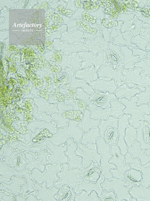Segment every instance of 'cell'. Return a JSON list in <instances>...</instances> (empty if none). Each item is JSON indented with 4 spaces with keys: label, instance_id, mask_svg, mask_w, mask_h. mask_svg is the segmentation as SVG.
Listing matches in <instances>:
<instances>
[{
    "label": "cell",
    "instance_id": "cell-27",
    "mask_svg": "<svg viewBox=\"0 0 150 201\" xmlns=\"http://www.w3.org/2000/svg\"><path fill=\"white\" fill-rule=\"evenodd\" d=\"M99 130L98 127L90 128L89 131L84 133L80 143L86 147L87 146V144L89 142L96 144V138L100 137Z\"/></svg>",
    "mask_w": 150,
    "mask_h": 201
},
{
    "label": "cell",
    "instance_id": "cell-35",
    "mask_svg": "<svg viewBox=\"0 0 150 201\" xmlns=\"http://www.w3.org/2000/svg\"><path fill=\"white\" fill-rule=\"evenodd\" d=\"M100 201H117V196L113 189L104 190L99 196Z\"/></svg>",
    "mask_w": 150,
    "mask_h": 201
},
{
    "label": "cell",
    "instance_id": "cell-3",
    "mask_svg": "<svg viewBox=\"0 0 150 201\" xmlns=\"http://www.w3.org/2000/svg\"><path fill=\"white\" fill-rule=\"evenodd\" d=\"M77 149L74 152L76 156H81L82 160L81 162L83 168H86L90 164L91 161H93L95 165L98 166L100 164L101 156L97 151V145L96 144L89 142L87 146L81 143H76Z\"/></svg>",
    "mask_w": 150,
    "mask_h": 201
},
{
    "label": "cell",
    "instance_id": "cell-10",
    "mask_svg": "<svg viewBox=\"0 0 150 201\" xmlns=\"http://www.w3.org/2000/svg\"><path fill=\"white\" fill-rule=\"evenodd\" d=\"M111 107L104 109H98L91 112L90 118L92 119H98L106 120L109 115H112L118 118L124 114L122 110L125 108V106L118 100L112 99L111 102Z\"/></svg>",
    "mask_w": 150,
    "mask_h": 201
},
{
    "label": "cell",
    "instance_id": "cell-33",
    "mask_svg": "<svg viewBox=\"0 0 150 201\" xmlns=\"http://www.w3.org/2000/svg\"><path fill=\"white\" fill-rule=\"evenodd\" d=\"M146 90L144 91H141L140 92L136 94L135 96L137 99V101L136 103V105L139 106L141 104L147 105L148 104V99L150 96V85L145 86Z\"/></svg>",
    "mask_w": 150,
    "mask_h": 201
},
{
    "label": "cell",
    "instance_id": "cell-24",
    "mask_svg": "<svg viewBox=\"0 0 150 201\" xmlns=\"http://www.w3.org/2000/svg\"><path fill=\"white\" fill-rule=\"evenodd\" d=\"M118 129L110 126L107 127L104 132V140L108 146L116 145L119 138Z\"/></svg>",
    "mask_w": 150,
    "mask_h": 201
},
{
    "label": "cell",
    "instance_id": "cell-12",
    "mask_svg": "<svg viewBox=\"0 0 150 201\" xmlns=\"http://www.w3.org/2000/svg\"><path fill=\"white\" fill-rule=\"evenodd\" d=\"M77 177L86 183H95L99 178L102 170L99 166H95L93 161L90 162V165L86 168H81Z\"/></svg>",
    "mask_w": 150,
    "mask_h": 201
},
{
    "label": "cell",
    "instance_id": "cell-1",
    "mask_svg": "<svg viewBox=\"0 0 150 201\" xmlns=\"http://www.w3.org/2000/svg\"><path fill=\"white\" fill-rule=\"evenodd\" d=\"M118 100L126 107L122 110L124 114L131 115V118L128 120L129 124L136 128L139 125V120H144L143 114H150V107L147 105L141 104L139 106L136 105L138 99L135 96L129 100L124 97L119 99Z\"/></svg>",
    "mask_w": 150,
    "mask_h": 201
},
{
    "label": "cell",
    "instance_id": "cell-40",
    "mask_svg": "<svg viewBox=\"0 0 150 201\" xmlns=\"http://www.w3.org/2000/svg\"><path fill=\"white\" fill-rule=\"evenodd\" d=\"M145 154L146 155H150V149H148L146 150Z\"/></svg>",
    "mask_w": 150,
    "mask_h": 201
},
{
    "label": "cell",
    "instance_id": "cell-6",
    "mask_svg": "<svg viewBox=\"0 0 150 201\" xmlns=\"http://www.w3.org/2000/svg\"><path fill=\"white\" fill-rule=\"evenodd\" d=\"M124 156V164L129 165L130 168L141 171L142 176L141 185L144 188L148 187L150 185V161L146 164L142 165L137 157L132 158L131 154L128 152Z\"/></svg>",
    "mask_w": 150,
    "mask_h": 201
},
{
    "label": "cell",
    "instance_id": "cell-43",
    "mask_svg": "<svg viewBox=\"0 0 150 201\" xmlns=\"http://www.w3.org/2000/svg\"><path fill=\"white\" fill-rule=\"evenodd\" d=\"M148 187L150 189V185Z\"/></svg>",
    "mask_w": 150,
    "mask_h": 201
},
{
    "label": "cell",
    "instance_id": "cell-28",
    "mask_svg": "<svg viewBox=\"0 0 150 201\" xmlns=\"http://www.w3.org/2000/svg\"><path fill=\"white\" fill-rule=\"evenodd\" d=\"M139 125L136 128L137 134L135 136L136 140L139 142L140 143V148L141 149L146 150L150 149V144L149 143H146L143 137V128L147 125L149 123L145 120H139Z\"/></svg>",
    "mask_w": 150,
    "mask_h": 201
},
{
    "label": "cell",
    "instance_id": "cell-18",
    "mask_svg": "<svg viewBox=\"0 0 150 201\" xmlns=\"http://www.w3.org/2000/svg\"><path fill=\"white\" fill-rule=\"evenodd\" d=\"M88 84L92 87L94 90H102L104 93L109 90L110 93H113L117 88L115 79L114 78L109 80L98 78L95 81L92 80Z\"/></svg>",
    "mask_w": 150,
    "mask_h": 201
},
{
    "label": "cell",
    "instance_id": "cell-34",
    "mask_svg": "<svg viewBox=\"0 0 150 201\" xmlns=\"http://www.w3.org/2000/svg\"><path fill=\"white\" fill-rule=\"evenodd\" d=\"M69 96L68 102L67 103V104H72L73 105V110L79 111H81L82 113H83L87 107L82 106L80 103L79 99H75L74 97V94L73 92H70L68 95Z\"/></svg>",
    "mask_w": 150,
    "mask_h": 201
},
{
    "label": "cell",
    "instance_id": "cell-23",
    "mask_svg": "<svg viewBox=\"0 0 150 201\" xmlns=\"http://www.w3.org/2000/svg\"><path fill=\"white\" fill-rule=\"evenodd\" d=\"M128 193L131 197L136 198V201H150V189L148 187L144 188L141 185L134 186Z\"/></svg>",
    "mask_w": 150,
    "mask_h": 201
},
{
    "label": "cell",
    "instance_id": "cell-4",
    "mask_svg": "<svg viewBox=\"0 0 150 201\" xmlns=\"http://www.w3.org/2000/svg\"><path fill=\"white\" fill-rule=\"evenodd\" d=\"M91 102L87 106V109L92 112L98 109H104L111 107V102L112 99L118 100V99L114 93L109 90L105 93L102 90L95 91L89 95Z\"/></svg>",
    "mask_w": 150,
    "mask_h": 201
},
{
    "label": "cell",
    "instance_id": "cell-30",
    "mask_svg": "<svg viewBox=\"0 0 150 201\" xmlns=\"http://www.w3.org/2000/svg\"><path fill=\"white\" fill-rule=\"evenodd\" d=\"M73 92L74 98L79 99L82 106L87 107L91 102L89 99V95L84 91L82 87L77 88L76 90Z\"/></svg>",
    "mask_w": 150,
    "mask_h": 201
},
{
    "label": "cell",
    "instance_id": "cell-39",
    "mask_svg": "<svg viewBox=\"0 0 150 201\" xmlns=\"http://www.w3.org/2000/svg\"><path fill=\"white\" fill-rule=\"evenodd\" d=\"M142 116L144 118V120L150 123V114L149 115H147L144 113L143 114Z\"/></svg>",
    "mask_w": 150,
    "mask_h": 201
},
{
    "label": "cell",
    "instance_id": "cell-5",
    "mask_svg": "<svg viewBox=\"0 0 150 201\" xmlns=\"http://www.w3.org/2000/svg\"><path fill=\"white\" fill-rule=\"evenodd\" d=\"M111 147L109 152L112 157L109 160V162L114 164L117 167L115 169H110L109 171L112 174V177L119 180H123L122 175L126 171L130 169V165L124 164V155L120 153V148L117 145H113Z\"/></svg>",
    "mask_w": 150,
    "mask_h": 201
},
{
    "label": "cell",
    "instance_id": "cell-29",
    "mask_svg": "<svg viewBox=\"0 0 150 201\" xmlns=\"http://www.w3.org/2000/svg\"><path fill=\"white\" fill-rule=\"evenodd\" d=\"M59 193L60 200L64 201H74V198L76 194L74 189L65 184Z\"/></svg>",
    "mask_w": 150,
    "mask_h": 201
},
{
    "label": "cell",
    "instance_id": "cell-20",
    "mask_svg": "<svg viewBox=\"0 0 150 201\" xmlns=\"http://www.w3.org/2000/svg\"><path fill=\"white\" fill-rule=\"evenodd\" d=\"M70 73V75L71 81L67 86L68 93L74 92L79 87L83 88V90L89 95L91 94L94 92V90L93 88L85 83L84 79L76 78L75 77V71H71Z\"/></svg>",
    "mask_w": 150,
    "mask_h": 201
},
{
    "label": "cell",
    "instance_id": "cell-16",
    "mask_svg": "<svg viewBox=\"0 0 150 201\" xmlns=\"http://www.w3.org/2000/svg\"><path fill=\"white\" fill-rule=\"evenodd\" d=\"M131 115H130L124 114L118 118V124L119 131V138L116 144L120 148V153L124 155L128 152L127 149V146L124 139L125 135V128L129 124L128 120L131 118Z\"/></svg>",
    "mask_w": 150,
    "mask_h": 201
},
{
    "label": "cell",
    "instance_id": "cell-36",
    "mask_svg": "<svg viewBox=\"0 0 150 201\" xmlns=\"http://www.w3.org/2000/svg\"><path fill=\"white\" fill-rule=\"evenodd\" d=\"M72 110H70L69 111L67 112L66 114L67 117L69 120H72L79 118L81 117V114H82L81 111Z\"/></svg>",
    "mask_w": 150,
    "mask_h": 201
},
{
    "label": "cell",
    "instance_id": "cell-21",
    "mask_svg": "<svg viewBox=\"0 0 150 201\" xmlns=\"http://www.w3.org/2000/svg\"><path fill=\"white\" fill-rule=\"evenodd\" d=\"M91 112L86 109L82 114L80 123L77 127L82 130L84 132H88L91 127H98L100 120L98 119H92L90 118Z\"/></svg>",
    "mask_w": 150,
    "mask_h": 201
},
{
    "label": "cell",
    "instance_id": "cell-22",
    "mask_svg": "<svg viewBox=\"0 0 150 201\" xmlns=\"http://www.w3.org/2000/svg\"><path fill=\"white\" fill-rule=\"evenodd\" d=\"M140 145L139 142L136 140L133 142L132 146H127V149L128 152L131 154L132 158H134L137 157L141 164L145 165L150 161V155H146V150L140 149Z\"/></svg>",
    "mask_w": 150,
    "mask_h": 201
},
{
    "label": "cell",
    "instance_id": "cell-42",
    "mask_svg": "<svg viewBox=\"0 0 150 201\" xmlns=\"http://www.w3.org/2000/svg\"><path fill=\"white\" fill-rule=\"evenodd\" d=\"M148 102L147 105L150 107V96L148 98Z\"/></svg>",
    "mask_w": 150,
    "mask_h": 201
},
{
    "label": "cell",
    "instance_id": "cell-38",
    "mask_svg": "<svg viewBox=\"0 0 150 201\" xmlns=\"http://www.w3.org/2000/svg\"><path fill=\"white\" fill-rule=\"evenodd\" d=\"M109 61L113 64H117L118 62V57L116 52H110L108 55Z\"/></svg>",
    "mask_w": 150,
    "mask_h": 201
},
{
    "label": "cell",
    "instance_id": "cell-37",
    "mask_svg": "<svg viewBox=\"0 0 150 201\" xmlns=\"http://www.w3.org/2000/svg\"><path fill=\"white\" fill-rule=\"evenodd\" d=\"M143 137L145 142L150 144V123L143 128Z\"/></svg>",
    "mask_w": 150,
    "mask_h": 201
},
{
    "label": "cell",
    "instance_id": "cell-14",
    "mask_svg": "<svg viewBox=\"0 0 150 201\" xmlns=\"http://www.w3.org/2000/svg\"><path fill=\"white\" fill-rule=\"evenodd\" d=\"M122 69L117 68L113 71L111 67L106 66L98 71V78L110 80L115 79L116 84L117 86L122 85L126 79V76L123 75Z\"/></svg>",
    "mask_w": 150,
    "mask_h": 201
},
{
    "label": "cell",
    "instance_id": "cell-26",
    "mask_svg": "<svg viewBox=\"0 0 150 201\" xmlns=\"http://www.w3.org/2000/svg\"><path fill=\"white\" fill-rule=\"evenodd\" d=\"M97 71H94L91 67L87 70H77L75 72L76 78L84 79L85 83L89 84L92 80L95 81L98 78Z\"/></svg>",
    "mask_w": 150,
    "mask_h": 201
},
{
    "label": "cell",
    "instance_id": "cell-13",
    "mask_svg": "<svg viewBox=\"0 0 150 201\" xmlns=\"http://www.w3.org/2000/svg\"><path fill=\"white\" fill-rule=\"evenodd\" d=\"M76 143L71 137L68 138L65 143L67 151L65 152L64 154L68 158L67 164L70 170L76 167L80 170L83 167L81 163L82 158L81 156L76 155L74 153L77 149L75 145Z\"/></svg>",
    "mask_w": 150,
    "mask_h": 201
},
{
    "label": "cell",
    "instance_id": "cell-31",
    "mask_svg": "<svg viewBox=\"0 0 150 201\" xmlns=\"http://www.w3.org/2000/svg\"><path fill=\"white\" fill-rule=\"evenodd\" d=\"M125 132L124 139L127 146H131L133 142L136 140L135 136L137 134L136 128L129 124L126 127Z\"/></svg>",
    "mask_w": 150,
    "mask_h": 201
},
{
    "label": "cell",
    "instance_id": "cell-2",
    "mask_svg": "<svg viewBox=\"0 0 150 201\" xmlns=\"http://www.w3.org/2000/svg\"><path fill=\"white\" fill-rule=\"evenodd\" d=\"M96 151L101 156L100 164L98 166L102 170L100 175L105 179H110L112 176L109 171L110 169H115L117 167L114 164L110 163L109 162V160L112 157V155L109 152L111 147L108 146L104 140L100 137L96 138Z\"/></svg>",
    "mask_w": 150,
    "mask_h": 201
},
{
    "label": "cell",
    "instance_id": "cell-41",
    "mask_svg": "<svg viewBox=\"0 0 150 201\" xmlns=\"http://www.w3.org/2000/svg\"><path fill=\"white\" fill-rule=\"evenodd\" d=\"M130 201H136V199L134 197H131L130 199Z\"/></svg>",
    "mask_w": 150,
    "mask_h": 201
},
{
    "label": "cell",
    "instance_id": "cell-17",
    "mask_svg": "<svg viewBox=\"0 0 150 201\" xmlns=\"http://www.w3.org/2000/svg\"><path fill=\"white\" fill-rule=\"evenodd\" d=\"M123 186L130 189L134 186L139 187L141 184L142 176L141 172L134 168L126 171L122 175Z\"/></svg>",
    "mask_w": 150,
    "mask_h": 201
},
{
    "label": "cell",
    "instance_id": "cell-8",
    "mask_svg": "<svg viewBox=\"0 0 150 201\" xmlns=\"http://www.w3.org/2000/svg\"><path fill=\"white\" fill-rule=\"evenodd\" d=\"M143 71L142 68H135L130 71L124 69L122 74L126 76V79L124 81L127 84L129 88L135 84L138 85L139 89L141 91H144L146 89L145 86L150 85V77L149 76L142 77L140 74Z\"/></svg>",
    "mask_w": 150,
    "mask_h": 201
},
{
    "label": "cell",
    "instance_id": "cell-15",
    "mask_svg": "<svg viewBox=\"0 0 150 201\" xmlns=\"http://www.w3.org/2000/svg\"><path fill=\"white\" fill-rule=\"evenodd\" d=\"M105 179L101 175L95 183H86L82 180L80 184L76 183L74 188V192L76 194H79L81 190H84L86 193L87 196L90 195L92 191H95L99 196L104 189L101 187L100 184L103 183Z\"/></svg>",
    "mask_w": 150,
    "mask_h": 201
},
{
    "label": "cell",
    "instance_id": "cell-7",
    "mask_svg": "<svg viewBox=\"0 0 150 201\" xmlns=\"http://www.w3.org/2000/svg\"><path fill=\"white\" fill-rule=\"evenodd\" d=\"M123 180H119L112 177L110 179H105L104 182L100 184L104 190H108L113 189L117 196V201H122L123 199L129 201L131 195L128 193L130 189L123 186Z\"/></svg>",
    "mask_w": 150,
    "mask_h": 201
},
{
    "label": "cell",
    "instance_id": "cell-19",
    "mask_svg": "<svg viewBox=\"0 0 150 201\" xmlns=\"http://www.w3.org/2000/svg\"><path fill=\"white\" fill-rule=\"evenodd\" d=\"M141 91L137 84H135L129 88L127 83L124 82L122 85L117 86V89L113 93L118 99L124 97L127 100H129L132 96H134Z\"/></svg>",
    "mask_w": 150,
    "mask_h": 201
},
{
    "label": "cell",
    "instance_id": "cell-9",
    "mask_svg": "<svg viewBox=\"0 0 150 201\" xmlns=\"http://www.w3.org/2000/svg\"><path fill=\"white\" fill-rule=\"evenodd\" d=\"M81 116V115L79 118L72 120H70L68 126L67 128L60 130L59 143L64 142L67 141L68 138L71 137L74 141L76 143H80V141L84 132L81 129L77 127V126L80 123Z\"/></svg>",
    "mask_w": 150,
    "mask_h": 201
},
{
    "label": "cell",
    "instance_id": "cell-32",
    "mask_svg": "<svg viewBox=\"0 0 150 201\" xmlns=\"http://www.w3.org/2000/svg\"><path fill=\"white\" fill-rule=\"evenodd\" d=\"M74 201H100L99 197L94 191H92L89 196H87L84 190H81L80 193L76 194L74 198Z\"/></svg>",
    "mask_w": 150,
    "mask_h": 201
},
{
    "label": "cell",
    "instance_id": "cell-25",
    "mask_svg": "<svg viewBox=\"0 0 150 201\" xmlns=\"http://www.w3.org/2000/svg\"><path fill=\"white\" fill-rule=\"evenodd\" d=\"M118 118L111 115L108 116L106 120L104 119L100 120L98 127L99 129V132L100 138L104 140V132L107 127L111 126L114 128L118 129Z\"/></svg>",
    "mask_w": 150,
    "mask_h": 201
},
{
    "label": "cell",
    "instance_id": "cell-11",
    "mask_svg": "<svg viewBox=\"0 0 150 201\" xmlns=\"http://www.w3.org/2000/svg\"><path fill=\"white\" fill-rule=\"evenodd\" d=\"M62 166L63 170L59 174L61 178L59 182V186L61 187L64 184H67L74 189L75 183L80 184L82 181L76 176L80 172V170L76 167L71 170L69 169L68 165L66 163L63 165Z\"/></svg>",
    "mask_w": 150,
    "mask_h": 201
}]
</instances>
